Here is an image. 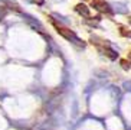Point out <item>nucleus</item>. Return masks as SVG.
<instances>
[{
	"label": "nucleus",
	"mask_w": 131,
	"mask_h": 130,
	"mask_svg": "<svg viewBox=\"0 0 131 130\" xmlns=\"http://www.w3.org/2000/svg\"><path fill=\"white\" fill-rule=\"evenodd\" d=\"M52 23H53V26L56 27V31H58L59 33L62 35V36H65L66 39H73V41H77V38H75V35H73L72 32L69 31V29H66L65 26H62V25H59V23H56L55 20H52Z\"/></svg>",
	"instance_id": "1"
},
{
	"label": "nucleus",
	"mask_w": 131,
	"mask_h": 130,
	"mask_svg": "<svg viewBox=\"0 0 131 130\" xmlns=\"http://www.w3.org/2000/svg\"><path fill=\"white\" fill-rule=\"evenodd\" d=\"M92 6L96 9V10L104 12V13H110V12H111L110 6H108L105 2H102V0H94V2H92Z\"/></svg>",
	"instance_id": "2"
},
{
	"label": "nucleus",
	"mask_w": 131,
	"mask_h": 130,
	"mask_svg": "<svg viewBox=\"0 0 131 130\" xmlns=\"http://www.w3.org/2000/svg\"><path fill=\"white\" fill-rule=\"evenodd\" d=\"M77 10L79 12V13H81V15H84L85 17H89V9L86 7V6H85V4H78L77 6Z\"/></svg>",
	"instance_id": "3"
}]
</instances>
